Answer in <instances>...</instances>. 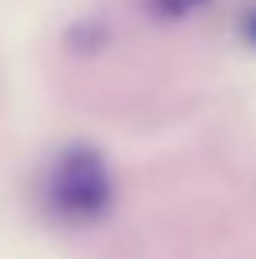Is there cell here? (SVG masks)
Listing matches in <instances>:
<instances>
[{
    "mask_svg": "<svg viewBox=\"0 0 256 259\" xmlns=\"http://www.w3.org/2000/svg\"><path fill=\"white\" fill-rule=\"evenodd\" d=\"M42 203L64 226H91V222L105 218L113 207V177L105 158L83 143L60 150L46 169Z\"/></svg>",
    "mask_w": 256,
    "mask_h": 259,
    "instance_id": "6da1fadb",
    "label": "cell"
},
{
    "mask_svg": "<svg viewBox=\"0 0 256 259\" xmlns=\"http://www.w3.org/2000/svg\"><path fill=\"white\" fill-rule=\"evenodd\" d=\"M204 4L207 0H151V12L158 19H185V15H192Z\"/></svg>",
    "mask_w": 256,
    "mask_h": 259,
    "instance_id": "7a4b0ae2",
    "label": "cell"
},
{
    "mask_svg": "<svg viewBox=\"0 0 256 259\" xmlns=\"http://www.w3.org/2000/svg\"><path fill=\"white\" fill-rule=\"evenodd\" d=\"M241 34H245V41H249V46H256V4L245 8V15H241Z\"/></svg>",
    "mask_w": 256,
    "mask_h": 259,
    "instance_id": "3957f363",
    "label": "cell"
}]
</instances>
